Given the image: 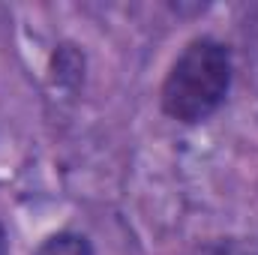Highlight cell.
I'll use <instances>...</instances> for the list:
<instances>
[{
    "instance_id": "cell-3",
    "label": "cell",
    "mask_w": 258,
    "mask_h": 255,
    "mask_svg": "<svg viewBox=\"0 0 258 255\" xmlns=\"http://www.w3.org/2000/svg\"><path fill=\"white\" fill-rule=\"evenodd\" d=\"M0 255H6V231H3V225H0Z\"/></svg>"
},
{
    "instance_id": "cell-1",
    "label": "cell",
    "mask_w": 258,
    "mask_h": 255,
    "mask_svg": "<svg viewBox=\"0 0 258 255\" xmlns=\"http://www.w3.org/2000/svg\"><path fill=\"white\" fill-rule=\"evenodd\" d=\"M231 54L216 39H192L162 84V111L180 123L207 120L228 96Z\"/></svg>"
},
{
    "instance_id": "cell-2",
    "label": "cell",
    "mask_w": 258,
    "mask_h": 255,
    "mask_svg": "<svg viewBox=\"0 0 258 255\" xmlns=\"http://www.w3.org/2000/svg\"><path fill=\"white\" fill-rule=\"evenodd\" d=\"M36 255H93L87 237L81 234H72V231H60V234H51L39 249Z\"/></svg>"
}]
</instances>
